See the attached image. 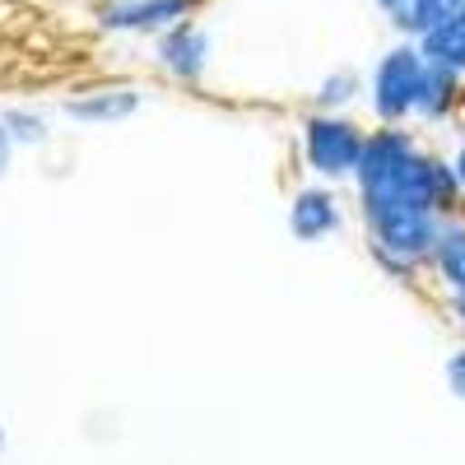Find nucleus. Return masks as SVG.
Returning a JSON list of instances; mask_svg holds the SVG:
<instances>
[{
  "label": "nucleus",
  "instance_id": "6",
  "mask_svg": "<svg viewBox=\"0 0 465 465\" xmlns=\"http://www.w3.org/2000/svg\"><path fill=\"white\" fill-rule=\"evenodd\" d=\"M140 107H144V89L131 80H98L61 98V116L74 126H122Z\"/></svg>",
  "mask_w": 465,
  "mask_h": 465
},
{
  "label": "nucleus",
  "instance_id": "14",
  "mask_svg": "<svg viewBox=\"0 0 465 465\" xmlns=\"http://www.w3.org/2000/svg\"><path fill=\"white\" fill-rule=\"evenodd\" d=\"M15 153H19V144L10 140V131L0 126V177H5L10 168H15Z\"/></svg>",
  "mask_w": 465,
  "mask_h": 465
},
{
  "label": "nucleus",
  "instance_id": "10",
  "mask_svg": "<svg viewBox=\"0 0 465 465\" xmlns=\"http://www.w3.org/2000/svg\"><path fill=\"white\" fill-rule=\"evenodd\" d=\"M419 52L429 65H442V70H456L465 74V0L451 5L429 33L419 37Z\"/></svg>",
  "mask_w": 465,
  "mask_h": 465
},
{
  "label": "nucleus",
  "instance_id": "15",
  "mask_svg": "<svg viewBox=\"0 0 465 465\" xmlns=\"http://www.w3.org/2000/svg\"><path fill=\"white\" fill-rule=\"evenodd\" d=\"M451 168H456V182H460V191H465V135H460V144H456V153H451Z\"/></svg>",
  "mask_w": 465,
  "mask_h": 465
},
{
  "label": "nucleus",
  "instance_id": "18",
  "mask_svg": "<svg viewBox=\"0 0 465 465\" xmlns=\"http://www.w3.org/2000/svg\"><path fill=\"white\" fill-rule=\"evenodd\" d=\"M5 442H10V433H5V419H0V456H5Z\"/></svg>",
  "mask_w": 465,
  "mask_h": 465
},
{
  "label": "nucleus",
  "instance_id": "12",
  "mask_svg": "<svg viewBox=\"0 0 465 465\" xmlns=\"http://www.w3.org/2000/svg\"><path fill=\"white\" fill-rule=\"evenodd\" d=\"M0 126L10 131V140L19 149H43L52 140V122L43 107H28V103H10L5 112H0Z\"/></svg>",
  "mask_w": 465,
  "mask_h": 465
},
{
  "label": "nucleus",
  "instance_id": "2",
  "mask_svg": "<svg viewBox=\"0 0 465 465\" xmlns=\"http://www.w3.org/2000/svg\"><path fill=\"white\" fill-rule=\"evenodd\" d=\"M363 144L368 131L363 122H354L349 112H307L302 116V131H298V149H302V163L317 182H354V168L363 159Z\"/></svg>",
  "mask_w": 465,
  "mask_h": 465
},
{
  "label": "nucleus",
  "instance_id": "17",
  "mask_svg": "<svg viewBox=\"0 0 465 465\" xmlns=\"http://www.w3.org/2000/svg\"><path fill=\"white\" fill-rule=\"evenodd\" d=\"M372 5H377V10L386 15V19H391L396 10H405V5H410V0H372Z\"/></svg>",
  "mask_w": 465,
  "mask_h": 465
},
{
  "label": "nucleus",
  "instance_id": "11",
  "mask_svg": "<svg viewBox=\"0 0 465 465\" xmlns=\"http://www.w3.org/2000/svg\"><path fill=\"white\" fill-rule=\"evenodd\" d=\"M368 94V80L354 70V65H340V70H326L322 74V84L312 94V107L317 112H349L359 98Z\"/></svg>",
  "mask_w": 465,
  "mask_h": 465
},
{
  "label": "nucleus",
  "instance_id": "8",
  "mask_svg": "<svg viewBox=\"0 0 465 465\" xmlns=\"http://www.w3.org/2000/svg\"><path fill=\"white\" fill-rule=\"evenodd\" d=\"M465 107V74L429 65L423 70V89H419V107H414V122L419 126H447L456 122Z\"/></svg>",
  "mask_w": 465,
  "mask_h": 465
},
{
  "label": "nucleus",
  "instance_id": "7",
  "mask_svg": "<svg viewBox=\"0 0 465 465\" xmlns=\"http://www.w3.org/2000/svg\"><path fill=\"white\" fill-rule=\"evenodd\" d=\"M340 228H344V201L335 196L331 182L293 191V201H289V232L298 242H326V238H335Z\"/></svg>",
  "mask_w": 465,
  "mask_h": 465
},
{
  "label": "nucleus",
  "instance_id": "4",
  "mask_svg": "<svg viewBox=\"0 0 465 465\" xmlns=\"http://www.w3.org/2000/svg\"><path fill=\"white\" fill-rule=\"evenodd\" d=\"M205 0H94L89 19L103 37H144L153 43L173 24L201 15Z\"/></svg>",
  "mask_w": 465,
  "mask_h": 465
},
{
  "label": "nucleus",
  "instance_id": "9",
  "mask_svg": "<svg viewBox=\"0 0 465 465\" xmlns=\"http://www.w3.org/2000/svg\"><path fill=\"white\" fill-rule=\"evenodd\" d=\"M429 280L451 298L465 293V214H447L429 252Z\"/></svg>",
  "mask_w": 465,
  "mask_h": 465
},
{
  "label": "nucleus",
  "instance_id": "5",
  "mask_svg": "<svg viewBox=\"0 0 465 465\" xmlns=\"http://www.w3.org/2000/svg\"><path fill=\"white\" fill-rule=\"evenodd\" d=\"M153 65H159L177 89H201L210 65H214V37H210V28L196 15L173 24L168 33L153 37Z\"/></svg>",
  "mask_w": 465,
  "mask_h": 465
},
{
  "label": "nucleus",
  "instance_id": "13",
  "mask_svg": "<svg viewBox=\"0 0 465 465\" xmlns=\"http://www.w3.org/2000/svg\"><path fill=\"white\" fill-rule=\"evenodd\" d=\"M442 377H447V391H451V396L465 405V344L447 354V363H442Z\"/></svg>",
  "mask_w": 465,
  "mask_h": 465
},
{
  "label": "nucleus",
  "instance_id": "3",
  "mask_svg": "<svg viewBox=\"0 0 465 465\" xmlns=\"http://www.w3.org/2000/svg\"><path fill=\"white\" fill-rule=\"evenodd\" d=\"M423 61L414 37H401L396 47H386L368 74V107L377 116V126H414V107L423 89Z\"/></svg>",
  "mask_w": 465,
  "mask_h": 465
},
{
  "label": "nucleus",
  "instance_id": "1",
  "mask_svg": "<svg viewBox=\"0 0 465 465\" xmlns=\"http://www.w3.org/2000/svg\"><path fill=\"white\" fill-rule=\"evenodd\" d=\"M359 219H363L368 256L377 261V270H386L396 284H419L429 275V252H433L442 214L410 201H391V196H359Z\"/></svg>",
  "mask_w": 465,
  "mask_h": 465
},
{
  "label": "nucleus",
  "instance_id": "16",
  "mask_svg": "<svg viewBox=\"0 0 465 465\" xmlns=\"http://www.w3.org/2000/svg\"><path fill=\"white\" fill-rule=\"evenodd\" d=\"M447 307H451V317H456V326H460V335H465V293H451Z\"/></svg>",
  "mask_w": 465,
  "mask_h": 465
},
{
  "label": "nucleus",
  "instance_id": "19",
  "mask_svg": "<svg viewBox=\"0 0 465 465\" xmlns=\"http://www.w3.org/2000/svg\"><path fill=\"white\" fill-rule=\"evenodd\" d=\"M442 5H460V0H442Z\"/></svg>",
  "mask_w": 465,
  "mask_h": 465
}]
</instances>
